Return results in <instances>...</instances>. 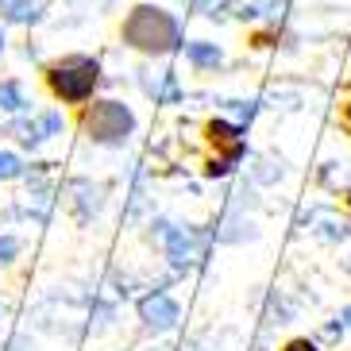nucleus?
<instances>
[{
  "label": "nucleus",
  "instance_id": "13",
  "mask_svg": "<svg viewBox=\"0 0 351 351\" xmlns=\"http://www.w3.org/2000/svg\"><path fill=\"white\" fill-rule=\"evenodd\" d=\"M4 23H39L43 20V0H0Z\"/></svg>",
  "mask_w": 351,
  "mask_h": 351
},
{
  "label": "nucleus",
  "instance_id": "14",
  "mask_svg": "<svg viewBox=\"0 0 351 351\" xmlns=\"http://www.w3.org/2000/svg\"><path fill=\"white\" fill-rule=\"evenodd\" d=\"M186 58L197 66V70H217V66L224 62V51H220L217 43L193 39V43H186Z\"/></svg>",
  "mask_w": 351,
  "mask_h": 351
},
{
  "label": "nucleus",
  "instance_id": "5",
  "mask_svg": "<svg viewBox=\"0 0 351 351\" xmlns=\"http://www.w3.org/2000/svg\"><path fill=\"white\" fill-rule=\"evenodd\" d=\"M135 317H139L143 336H155V340L182 328V305H178V298L166 289V282L147 286V293L135 298Z\"/></svg>",
  "mask_w": 351,
  "mask_h": 351
},
{
  "label": "nucleus",
  "instance_id": "11",
  "mask_svg": "<svg viewBox=\"0 0 351 351\" xmlns=\"http://www.w3.org/2000/svg\"><path fill=\"white\" fill-rule=\"evenodd\" d=\"M89 332L93 336H101V332H108V328H116V317H120V305H116V298H108V293H101L97 289V298H93V305H89Z\"/></svg>",
  "mask_w": 351,
  "mask_h": 351
},
{
  "label": "nucleus",
  "instance_id": "9",
  "mask_svg": "<svg viewBox=\"0 0 351 351\" xmlns=\"http://www.w3.org/2000/svg\"><path fill=\"white\" fill-rule=\"evenodd\" d=\"M151 213H155V201H151V193H147V170H143V162H139L135 166V174H132V189H128L124 220L128 224H143Z\"/></svg>",
  "mask_w": 351,
  "mask_h": 351
},
{
  "label": "nucleus",
  "instance_id": "16",
  "mask_svg": "<svg viewBox=\"0 0 351 351\" xmlns=\"http://www.w3.org/2000/svg\"><path fill=\"white\" fill-rule=\"evenodd\" d=\"M23 251V239L16 232H0V267H12Z\"/></svg>",
  "mask_w": 351,
  "mask_h": 351
},
{
  "label": "nucleus",
  "instance_id": "2",
  "mask_svg": "<svg viewBox=\"0 0 351 351\" xmlns=\"http://www.w3.org/2000/svg\"><path fill=\"white\" fill-rule=\"evenodd\" d=\"M124 43L143 54H170L182 47V27L166 8L155 4H139L124 20Z\"/></svg>",
  "mask_w": 351,
  "mask_h": 351
},
{
  "label": "nucleus",
  "instance_id": "22",
  "mask_svg": "<svg viewBox=\"0 0 351 351\" xmlns=\"http://www.w3.org/2000/svg\"><path fill=\"white\" fill-rule=\"evenodd\" d=\"M217 8H224V0H197V12L205 16H217Z\"/></svg>",
  "mask_w": 351,
  "mask_h": 351
},
{
  "label": "nucleus",
  "instance_id": "23",
  "mask_svg": "<svg viewBox=\"0 0 351 351\" xmlns=\"http://www.w3.org/2000/svg\"><path fill=\"white\" fill-rule=\"evenodd\" d=\"M186 351H224V348H220L217 340H193V343H189Z\"/></svg>",
  "mask_w": 351,
  "mask_h": 351
},
{
  "label": "nucleus",
  "instance_id": "3",
  "mask_svg": "<svg viewBox=\"0 0 351 351\" xmlns=\"http://www.w3.org/2000/svg\"><path fill=\"white\" fill-rule=\"evenodd\" d=\"M47 85L62 104H85L101 85V66L89 54H66L47 70Z\"/></svg>",
  "mask_w": 351,
  "mask_h": 351
},
{
  "label": "nucleus",
  "instance_id": "20",
  "mask_svg": "<svg viewBox=\"0 0 351 351\" xmlns=\"http://www.w3.org/2000/svg\"><path fill=\"white\" fill-rule=\"evenodd\" d=\"M343 332H348V328H343L340 320L332 317L328 324H324V328H320V340H328V343H336V340H343Z\"/></svg>",
  "mask_w": 351,
  "mask_h": 351
},
{
  "label": "nucleus",
  "instance_id": "7",
  "mask_svg": "<svg viewBox=\"0 0 351 351\" xmlns=\"http://www.w3.org/2000/svg\"><path fill=\"white\" fill-rule=\"evenodd\" d=\"M66 193H70V213L77 217L82 228L97 224L104 205H108V186H104V182H93V178H70Z\"/></svg>",
  "mask_w": 351,
  "mask_h": 351
},
{
  "label": "nucleus",
  "instance_id": "18",
  "mask_svg": "<svg viewBox=\"0 0 351 351\" xmlns=\"http://www.w3.org/2000/svg\"><path fill=\"white\" fill-rule=\"evenodd\" d=\"M278 351H324V348H320V340H313V336H289Z\"/></svg>",
  "mask_w": 351,
  "mask_h": 351
},
{
  "label": "nucleus",
  "instance_id": "15",
  "mask_svg": "<svg viewBox=\"0 0 351 351\" xmlns=\"http://www.w3.org/2000/svg\"><path fill=\"white\" fill-rule=\"evenodd\" d=\"M27 174V166L16 151H0V182H20Z\"/></svg>",
  "mask_w": 351,
  "mask_h": 351
},
{
  "label": "nucleus",
  "instance_id": "4",
  "mask_svg": "<svg viewBox=\"0 0 351 351\" xmlns=\"http://www.w3.org/2000/svg\"><path fill=\"white\" fill-rule=\"evenodd\" d=\"M82 132L97 147H124L135 132V112L124 101H93L82 120Z\"/></svg>",
  "mask_w": 351,
  "mask_h": 351
},
{
  "label": "nucleus",
  "instance_id": "21",
  "mask_svg": "<svg viewBox=\"0 0 351 351\" xmlns=\"http://www.w3.org/2000/svg\"><path fill=\"white\" fill-rule=\"evenodd\" d=\"M255 12H263V16H282L286 12V0H258Z\"/></svg>",
  "mask_w": 351,
  "mask_h": 351
},
{
  "label": "nucleus",
  "instance_id": "1",
  "mask_svg": "<svg viewBox=\"0 0 351 351\" xmlns=\"http://www.w3.org/2000/svg\"><path fill=\"white\" fill-rule=\"evenodd\" d=\"M151 239L162 247L166 267L182 278L189 270L205 267L213 232H205V228H197V224H178V220H170V217H158V220H151Z\"/></svg>",
  "mask_w": 351,
  "mask_h": 351
},
{
  "label": "nucleus",
  "instance_id": "26",
  "mask_svg": "<svg viewBox=\"0 0 351 351\" xmlns=\"http://www.w3.org/2000/svg\"><path fill=\"white\" fill-rule=\"evenodd\" d=\"M0 54H4V27H0Z\"/></svg>",
  "mask_w": 351,
  "mask_h": 351
},
{
  "label": "nucleus",
  "instance_id": "25",
  "mask_svg": "<svg viewBox=\"0 0 351 351\" xmlns=\"http://www.w3.org/2000/svg\"><path fill=\"white\" fill-rule=\"evenodd\" d=\"M343 120H348V128H351V104H348V112H343Z\"/></svg>",
  "mask_w": 351,
  "mask_h": 351
},
{
  "label": "nucleus",
  "instance_id": "24",
  "mask_svg": "<svg viewBox=\"0 0 351 351\" xmlns=\"http://www.w3.org/2000/svg\"><path fill=\"white\" fill-rule=\"evenodd\" d=\"M336 320H340L343 328H348V332H351V305H343V309H340V313H336Z\"/></svg>",
  "mask_w": 351,
  "mask_h": 351
},
{
  "label": "nucleus",
  "instance_id": "19",
  "mask_svg": "<svg viewBox=\"0 0 351 351\" xmlns=\"http://www.w3.org/2000/svg\"><path fill=\"white\" fill-rule=\"evenodd\" d=\"M251 178H255L258 186H270V182H278V178H282V166H274V162H258V170H251Z\"/></svg>",
  "mask_w": 351,
  "mask_h": 351
},
{
  "label": "nucleus",
  "instance_id": "10",
  "mask_svg": "<svg viewBox=\"0 0 351 351\" xmlns=\"http://www.w3.org/2000/svg\"><path fill=\"white\" fill-rule=\"evenodd\" d=\"M139 85H143L147 97H155V104H178L182 101V85H178V73L162 70V73H151V70H139Z\"/></svg>",
  "mask_w": 351,
  "mask_h": 351
},
{
  "label": "nucleus",
  "instance_id": "27",
  "mask_svg": "<svg viewBox=\"0 0 351 351\" xmlns=\"http://www.w3.org/2000/svg\"><path fill=\"white\" fill-rule=\"evenodd\" d=\"M348 274H351V258H348Z\"/></svg>",
  "mask_w": 351,
  "mask_h": 351
},
{
  "label": "nucleus",
  "instance_id": "6",
  "mask_svg": "<svg viewBox=\"0 0 351 351\" xmlns=\"http://www.w3.org/2000/svg\"><path fill=\"white\" fill-rule=\"evenodd\" d=\"M8 132L16 135L27 151H35V147L51 143V139H58V135L66 132V116L58 112V108H47V112H39V116L23 112V116H12Z\"/></svg>",
  "mask_w": 351,
  "mask_h": 351
},
{
  "label": "nucleus",
  "instance_id": "12",
  "mask_svg": "<svg viewBox=\"0 0 351 351\" xmlns=\"http://www.w3.org/2000/svg\"><path fill=\"white\" fill-rule=\"evenodd\" d=\"M0 112H8V116L32 112V97H27L23 82H16V77H4L0 82Z\"/></svg>",
  "mask_w": 351,
  "mask_h": 351
},
{
  "label": "nucleus",
  "instance_id": "8",
  "mask_svg": "<svg viewBox=\"0 0 351 351\" xmlns=\"http://www.w3.org/2000/svg\"><path fill=\"white\" fill-rule=\"evenodd\" d=\"M255 236H258L255 220H251L239 205H232V201H228L224 217L213 224V239H217V243H243V239H255Z\"/></svg>",
  "mask_w": 351,
  "mask_h": 351
},
{
  "label": "nucleus",
  "instance_id": "17",
  "mask_svg": "<svg viewBox=\"0 0 351 351\" xmlns=\"http://www.w3.org/2000/svg\"><path fill=\"white\" fill-rule=\"evenodd\" d=\"M39 343H35V332L32 328H16L8 332V340H4V348L0 351H35Z\"/></svg>",
  "mask_w": 351,
  "mask_h": 351
}]
</instances>
